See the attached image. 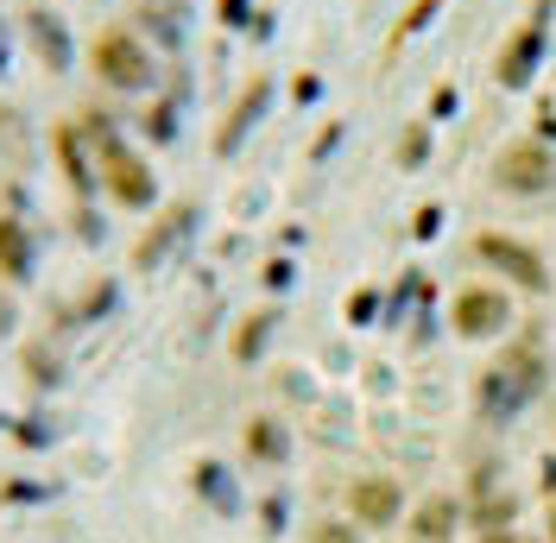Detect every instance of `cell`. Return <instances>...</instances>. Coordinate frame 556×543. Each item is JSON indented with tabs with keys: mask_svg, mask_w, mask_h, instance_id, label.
Here are the masks:
<instances>
[{
	"mask_svg": "<svg viewBox=\"0 0 556 543\" xmlns=\"http://www.w3.org/2000/svg\"><path fill=\"white\" fill-rule=\"evenodd\" d=\"M311 543H361V525H342V518H323V525H311Z\"/></svg>",
	"mask_w": 556,
	"mask_h": 543,
	"instance_id": "obj_19",
	"label": "cell"
},
{
	"mask_svg": "<svg viewBox=\"0 0 556 543\" xmlns=\"http://www.w3.org/2000/svg\"><path fill=\"white\" fill-rule=\"evenodd\" d=\"M247 455H253V462H266V468H278V462L291 455V437L278 430L273 417H253V424H247Z\"/></svg>",
	"mask_w": 556,
	"mask_h": 543,
	"instance_id": "obj_12",
	"label": "cell"
},
{
	"mask_svg": "<svg viewBox=\"0 0 556 543\" xmlns=\"http://www.w3.org/2000/svg\"><path fill=\"white\" fill-rule=\"evenodd\" d=\"M102 235H108V228H102V215H96V209H76V240H89V247H96Z\"/></svg>",
	"mask_w": 556,
	"mask_h": 543,
	"instance_id": "obj_21",
	"label": "cell"
},
{
	"mask_svg": "<svg viewBox=\"0 0 556 543\" xmlns=\"http://www.w3.org/2000/svg\"><path fill=\"white\" fill-rule=\"evenodd\" d=\"M139 127H146V139H177V102H152L146 114H139Z\"/></svg>",
	"mask_w": 556,
	"mask_h": 543,
	"instance_id": "obj_14",
	"label": "cell"
},
{
	"mask_svg": "<svg viewBox=\"0 0 556 543\" xmlns=\"http://www.w3.org/2000/svg\"><path fill=\"white\" fill-rule=\"evenodd\" d=\"M26 38H33V51H38V70L64 76V70L76 64V38H70L64 13H51V7H26Z\"/></svg>",
	"mask_w": 556,
	"mask_h": 543,
	"instance_id": "obj_4",
	"label": "cell"
},
{
	"mask_svg": "<svg viewBox=\"0 0 556 543\" xmlns=\"http://www.w3.org/2000/svg\"><path fill=\"white\" fill-rule=\"evenodd\" d=\"M114 298H121L114 285H96V298H83V323H96V316H108V310H114Z\"/></svg>",
	"mask_w": 556,
	"mask_h": 543,
	"instance_id": "obj_20",
	"label": "cell"
},
{
	"mask_svg": "<svg viewBox=\"0 0 556 543\" xmlns=\"http://www.w3.org/2000/svg\"><path fill=\"white\" fill-rule=\"evenodd\" d=\"M13 323H20V304H13V291L0 285V341L13 336Z\"/></svg>",
	"mask_w": 556,
	"mask_h": 543,
	"instance_id": "obj_23",
	"label": "cell"
},
{
	"mask_svg": "<svg viewBox=\"0 0 556 543\" xmlns=\"http://www.w3.org/2000/svg\"><path fill=\"white\" fill-rule=\"evenodd\" d=\"M500 184H506V190H544V184H551V152H544V146H513V152L500 159Z\"/></svg>",
	"mask_w": 556,
	"mask_h": 543,
	"instance_id": "obj_10",
	"label": "cell"
},
{
	"mask_svg": "<svg viewBox=\"0 0 556 543\" xmlns=\"http://www.w3.org/2000/svg\"><path fill=\"white\" fill-rule=\"evenodd\" d=\"M531 51H538V26H531V33L519 38V51H506V58H500V76H506V83H519L525 64H531Z\"/></svg>",
	"mask_w": 556,
	"mask_h": 543,
	"instance_id": "obj_18",
	"label": "cell"
},
{
	"mask_svg": "<svg viewBox=\"0 0 556 543\" xmlns=\"http://www.w3.org/2000/svg\"><path fill=\"white\" fill-rule=\"evenodd\" d=\"M13 437L26 442V449H45V442H51V430H45V424H38V417H26V424H20V430H13Z\"/></svg>",
	"mask_w": 556,
	"mask_h": 543,
	"instance_id": "obj_22",
	"label": "cell"
},
{
	"mask_svg": "<svg viewBox=\"0 0 556 543\" xmlns=\"http://www.w3.org/2000/svg\"><path fill=\"white\" fill-rule=\"evenodd\" d=\"M13 70V38H7V20H0V76Z\"/></svg>",
	"mask_w": 556,
	"mask_h": 543,
	"instance_id": "obj_28",
	"label": "cell"
},
{
	"mask_svg": "<svg viewBox=\"0 0 556 543\" xmlns=\"http://www.w3.org/2000/svg\"><path fill=\"white\" fill-rule=\"evenodd\" d=\"M399 506H405V493H399V480H386V475H361L348 487V512H354V525H367V531L392 525Z\"/></svg>",
	"mask_w": 556,
	"mask_h": 543,
	"instance_id": "obj_6",
	"label": "cell"
},
{
	"mask_svg": "<svg viewBox=\"0 0 556 543\" xmlns=\"http://www.w3.org/2000/svg\"><path fill=\"white\" fill-rule=\"evenodd\" d=\"M197 493H203L222 518H228V512H241V493H235V480H228L222 462H197Z\"/></svg>",
	"mask_w": 556,
	"mask_h": 543,
	"instance_id": "obj_13",
	"label": "cell"
},
{
	"mask_svg": "<svg viewBox=\"0 0 556 543\" xmlns=\"http://www.w3.org/2000/svg\"><path fill=\"white\" fill-rule=\"evenodd\" d=\"M89 70L102 76L108 89H121V96H146L159 83L152 45L139 38V26H102V33L89 38Z\"/></svg>",
	"mask_w": 556,
	"mask_h": 543,
	"instance_id": "obj_1",
	"label": "cell"
},
{
	"mask_svg": "<svg viewBox=\"0 0 556 543\" xmlns=\"http://www.w3.org/2000/svg\"><path fill=\"white\" fill-rule=\"evenodd\" d=\"M26 379L51 392V386H58V348H33V354H26Z\"/></svg>",
	"mask_w": 556,
	"mask_h": 543,
	"instance_id": "obj_17",
	"label": "cell"
},
{
	"mask_svg": "<svg viewBox=\"0 0 556 543\" xmlns=\"http://www.w3.org/2000/svg\"><path fill=\"white\" fill-rule=\"evenodd\" d=\"M51 152H58V171H64V184L76 190V197H89V190L102 184V159L89 152V139H83L76 121H64V127L51 134Z\"/></svg>",
	"mask_w": 556,
	"mask_h": 543,
	"instance_id": "obj_5",
	"label": "cell"
},
{
	"mask_svg": "<svg viewBox=\"0 0 556 543\" xmlns=\"http://www.w3.org/2000/svg\"><path fill=\"white\" fill-rule=\"evenodd\" d=\"M437 7H443V0H417L412 13H405V33H417V26H424V20H430V13H437Z\"/></svg>",
	"mask_w": 556,
	"mask_h": 543,
	"instance_id": "obj_25",
	"label": "cell"
},
{
	"mask_svg": "<svg viewBox=\"0 0 556 543\" xmlns=\"http://www.w3.org/2000/svg\"><path fill=\"white\" fill-rule=\"evenodd\" d=\"M266 285H273V291H285V285H291V266H285V260H273V266H266Z\"/></svg>",
	"mask_w": 556,
	"mask_h": 543,
	"instance_id": "obj_27",
	"label": "cell"
},
{
	"mask_svg": "<svg viewBox=\"0 0 556 543\" xmlns=\"http://www.w3.org/2000/svg\"><path fill=\"white\" fill-rule=\"evenodd\" d=\"M102 190L121 209H152L159 203V177H152V165L139 159L134 146H114V152L102 159Z\"/></svg>",
	"mask_w": 556,
	"mask_h": 543,
	"instance_id": "obj_2",
	"label": "cell"
},
{
	"mask_svg": "<svg viewBox=\"0 0 556 543\" xmlns=\"http://www.w3.org/2000/svg\"><path fill=\"white\" fill-rule=\"evenodd\" d=\"M215 13H222V26H241V20H247V0H215Z\"/></svg>",
	"mask_w": 556,
	"mask_h": 543,
	"instance_id": "obj_24",
	"label": "cell"
},
{
	"mask_svg": "<svg viewBox=\"0 0 556 543\" xmlns=\"http://www.w3.org/2000/svg\"><path fill=\"white\" fill-rule=\"evenodd\" d=\"M38 272V235L20 215H0V278L7 285H26Z\"/></svg>",
	"mask_w": 556,
	"mask_h": 543,
	"instance_id": "obj_8",
	"label": "cell"
},
{
	"mask_svg": "<svg viewBox=\"0 0 556 543\" xmlns=\"http://www.w3.org/2000/svg\"><path fill=\"white\" fill-rule=\"evenodd\" d=\"M506 323V298L500 291H462L455 298V329L462 336H493Z\"/></svg>",
	"mask_w": 556,
	"mask_h": 543,
	"instance_id": "obj_11",
	"label": "cell"
},
{
	"mask_svg": "<svg viewBox=\"0 0 556 543\" xmlns=\"http://www.w3.org/2000/svg\"><path fill=\"white\" fill-rule=\"evenodd\" d=\"M266 336H273V316L260 310V316H247V329L235 336V361H253L260 348H266Z\"/></svg>",
	"mask_w": 556,
	"mask_h": 543,
	"instance_id": "obj_15",
	"label": "cell"
},
{
	"mask_svg": "<svg viewBox=\"0 0 556 543\" xmlns=\"http://www.w3.org/2000/svg\"><path fill=\"white\" fill-rule=\"evenodd\" d=\"M399 159H405V165H417V159H424V134H405V146H399Z\"/></svg>",
	"mask_w": 556,
	"mask_h": 543,
	"instance_id": "obj_26",
	"label": "cell"
},
{
	"mask_svg": "<svg viewBox=\"0 0 556 543\" xmlns=\"http://www.w3.org/2000/svg\"><path fill=\"white\" fill-rule=\"evenodd\" d=\"M190 228H197V203L159 209V215H152V228L134 240V272H159V266L177 253V247L190 240Z\"/></svg>",
	"mask_w": 556,
	"mask_h": 543,
	"instance_id": "obj_3",
	"label": "cell"
},
{
	"mask_svg": "<svg viewBox=\"0 0 556 543\" xmlns=\"http://www.w3.org/2000/svg\"><path fill=\"white\" fill-rule=\"evenodd\" d=\"M450 518H455V506H450V500H430V506L417 512V538H430V543H437L443 531H450Z\"/></svg>",
	"mask_w": 556,
	"mask_h": 543,
	"instance_id": "obj_16",
	"label": "cell"
},
{
	"mask_svg": "<svg viewBox=\"0 0 556 543\" xmlns=\"http://www.w3.org/2000/svg\"><path fill=\"white\" fill-rule=\"evenodd\" d=\"M481 260H493L500 272H513L525 291H544V266H538L531 247H513V240H500V235H481Z\"/></svg>",
	"mask_w": 556,
	"mask_h": 543,
	"instance_id": "obj_9",
	"label": "cell"
},
{
	"mask_svg": "<svg viewBox=\"0 0 556 543\" xmlns=\"http://www.w3.org/2000/svg\"><path fill=\"white\" fill-rule=\"evenodd\" d=\"M266 102H273V83L266 76H253L241 89V102L228 108V121H222V134H215V159H235L241 152V139L260 127V114H266Z\"/></svg>",
	"mask_w": 556,
	"mask_h": 543,
	"instance_id": "obj_7",
	"label": "cell"
}]
</instances>
